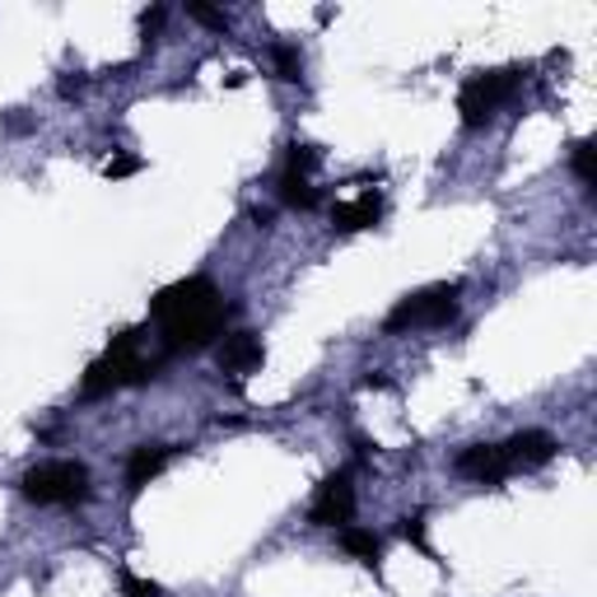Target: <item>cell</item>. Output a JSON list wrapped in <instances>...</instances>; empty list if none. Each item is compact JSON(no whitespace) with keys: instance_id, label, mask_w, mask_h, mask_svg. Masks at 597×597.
Listing matches in <instances>:
<instances>
[{"instance_id":"1","label":"cell","mask_w":597,"mask_h":597,"mask_svg":"<svg viewBox=\"0 0 597 597\" xmlns=\"http://www.w3.org/2000/svg\"><path fill=\"white\" fill-rule=\"evenodd\" d=\"M154 323L169 336V346H206L225 323V298L206 275H192V281H177L169 290H159L154 298Z\"/></svg>"},{"instance_id":"2","label":"cell","mask_w":597,"mask_h":597,"mask_svg":"<svg viewBox=\"0 0 597 597\" xmlns=\"http://www.w3.org/2000/svg\"><path fill=\"white\" fill-rule=\"evenodd\" d=\"M154 365L141 355V332H122L112 336V346L98 355L85 373V397H104L112 388H135V383H150Z\"/></svg>"},{"instance_id":"3","label":"cell","mask_w":597,"mask_h":597,"mask_svg":"<svg viewBox=\"0 0 597 597\" xmlns=\"http://www.w3.org/2000/svg\"><path fill=\"white\" fill-rule=\"evenodd\" d=\"M24 495L33 504H79L89 495V467L85 463H43L24 476Z\"/></svg>"},{"instance_id":"4","label":"cell","mask_w":597,"mask_h":597,"mask_svg":"<svg viewBox=\"0 0 597 597\" xmlns=\"http://www.w3.org/2000/svg\"><path fill=\"white\" fill-rule=\"evenodd\" d=\"M457 294H463V285H430L421 294H406L402 304H397L388 313V332H411V327H444L457 317Z\"/></svg>"},{"instance_id":"5","label":"cell","mask_w":597,"mask_h":597,"mask_svg":"<svg viewBox=\"0 0 597 597\" xmlns=\"http://www.w3.org/2000/svg\"><path fill=\"white\" fill-rule=\"evenodd\" d=\"M519 89V70H490V75H471L463 94H457V112H463V127H486L495 108Z\"/></svg>"},{"instance_id":"6","label":"cell","mask_w":597,"mask_h":597,"mask_svg":"<svg viewBox=\"0 0 597 597\" xmlns=\"http://www.w3.org/2000/svg\"><path fill=\"white\" fill-rule=\"evenodd\" d=\"M350 513H355V486H350V476L346 471H332L327 481L317 486V495H313L308 519H313V528H346Z\"/></svg>"},{"instance_id":"7","label":"cell","mask_w":597,"mask_h":597,"mask_svg":"<svg viewBox=\"0 0 597 597\" xmlns=\"http://www.w3.org/2000/svg\"><path fill=\"white\" fill-rule=\"evenodd\" d=\"M457 471H463L467 481H481V486H500L504 476H513L500 444H471L463 457H457Z\"/></svg>"},{"instance_id":"8","label":"cell","mask_w":597,"mask_h":597,"mask_svg":"<svg viewBox=\"0 0 597 597\" xmlns=\"http://www.w3.org/2000/svg\"><path fill=\"white\" fill-rule=\"evenodd\" d=\"M500 448H504L513 471H536V467H546L555 457V439L546 430H523V434H513V439L500 444Z\"/></svg>"},{"instance_id":"9","label":"cell","mask_w":597,"mask_h":597,"mask_svg":"<svg viewBox=\"0 0 597 597\" xmlns=\"http://www.w3.org/2000/svg\"><path fill=\"white\" fill-rule=\"evenodd\" d=\"M378 220H383V196H378V192H365V196L341 202L332 210V229L336 234H360V229H373Z\"/></svg>"},{"instance_id":"10","label":"cell","mask_w":597,"mask_h":597,"mask_svg":"<svg viewBox=\"0 0 597 597\" xmlns=\"http://www.w3.org/2000/svg\"><path fill=\"white\" fill-rule=\"evenodd\" d=\"M262 341H257L252 332H229L225 336V346H220V369L225 373H248V369H257L262 365Z\"/></svg>"},{"instance_id":"11","label":"cell","mask_w":597,"mask_h":597,"mask_svg":"<svg viewBox=\"0 0 597 597\" xmlns=\"http://www.w3.org/2000/svg\"><path fill=\"white\" fill-rule=\"evenodd\" d=\"M169 457H173V448H169V444H141V448L131 453V463H127V486H131V490L150 486L154 476L169 467Z\"/></svg>"},{"instance_id":"12","label":"cell","mask_w":597,"mask_h":597,"mask_svg":"<svg viewBox=\"0 0 597 597\" xmlns=\"http://www.w3.org/2000/svg\"><path fill=\"white\" fill-rule=\"evenodd\" d=\"M341 546L355 555V561H365L369 569L378 565V555H383V542H378L369 528H341Z\"/></svg>"},{"instance_id":"13","label":"cell","mask_w":597,"mask_h":597,"mask_svg":"<svg viewBox=\"0 0 597 597\" xmlns=\"http://www.w3.org/2000/svg\"><path fill=\"white\" fill-rule=\"evenodd\" d=\"M281 202L294 206V210H313V206H317V192L308 187V177L285 173V177H281Z\"/></svg>"},{"instance_id":"14","label":"cell","mask_w":597,"mask_h":597,"mask_svg":"<svg viewBox=\"0 0 597 597\" xmlns=\"http://www.w3.org/2000/svg\"><path fill=\"white\" fill-rule=\"evenodd\" d=\"M271 62H275V75L281 79H298V70H304V56H298V47H290V43L275 47Z\"/></svg>"},{"instance_id":"15","label":"cell","mask_w":597,"mask_h":597,"mask_svg":"<svg viewBox=\"0 0 597 597\" xmlns=\"http://www.w3.org/2000/svg\"><path fill=\"white\" fill-rule=\"evenodd\" d=\"M593 141H579V145H574V173H579V183L584 187H593L597 183V164H593Z\"/></svg>"},{"instance_id":"16","label":"cell","mask_w":597,"mask_h":597,"mask_svg":"<svg viewBox=\"0 0 597 597\" xmlns=\"http://www.w3.org/2000/svg\"><path fill=\"white\" fill-rule=\"evenodd\" d=\"M141 169H145L141 154H112L108 164H104V177H131V173H141Z\"/></svg>"},{"instance_id":"17","label":"cell","mask_w":597,"mask_h":597,"mask_svg":"<svg viewBox=\"0 0 597 597\" xmlns=\"http://www.w3.org/2000/svg\"><path fill=\"white\" fill-rule=\"evenodd\" d=\"M402 536L415 546V551H425V555H434L430 551V542H425V513H411V519H402Z\"/></svg>"},{"instance_id":"18","label":"cell","mask_w":597,"mask_h":597,"mask_svg":"<svg viewBox=\"0 0 597 597\" xmlns=\"http://www.w3.org/2000/svg\"><path fill=\"white\" fill-rule=\"evenodd\" d=\"M313 169H317V150H313V145H294V150H290V169H285V173L308 177Z\"/></svg>"},{"instance_id":"19","label":"cell","mask_w":597,"mask_h":597,"mask_svg":"<svg viewBox=\"0 0 597 597\" xmlns=\"http://www.w3.org/2000/svg\"><path fill=\"white\" fill-rule=\"evenodd\" d=\"M122 597H164V588L150 579H135L131 569H122Z\"/></svg>"},{"instance_id":"20","label":"cell","mask_w":597,"mask_h":597,"mask_svg":"<svg viewBox=\"0 0 597 597\" xmlns=\"http://www.w3.org/2000/svg\"><path fill=\"white\" fill-rule=\"evenodd\" d=\"M187 14L196 19V24H206V29H229L225 10H210V6H187Z\"/></svg>"},{"instance_id":"21","label":"cell","mask_w":597,"mask_h":597,"mask_svg":"<svg viewBox=\"0 0 597 597\" xmlns=\"http://www.w3.org/2000/svg\"><path fill=\"white\" fill-rule=\"evenodd\" d=\"M159 29H164V10L154 6V10H145V14H141V33H145V37H154Z\"/></svg>"}]
</instances>
